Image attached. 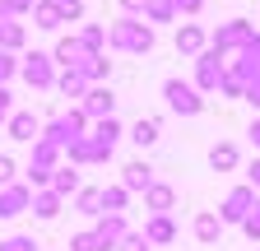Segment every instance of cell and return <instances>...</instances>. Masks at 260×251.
Segmentation results:
<instances>
[{
    "instance_id": "5b68a950",
    "label": "cell",
    "mask_w": 260,
    "mask_h": 251,
    "mask_svg": "<svg viewBox=\"0 0 260 251\" xmlns=\"http://www.w3.org/2000/svg\"><path fill=\"white\" fill-rule=\"evenodd\" d=\"M251 209H255V191L251 186H237V191H228V200L218 209V224H246Z\"/></svg>"
},
{
    "instance_id": "3957f363",
    "label": "cell",
    "mask_w": 260,
    "mask_h": 251,
    "mask_svg": "<svg viewBox=\"0 0 260 251\" xmlns=\"http://www.w3.org/2000/svg\"><path fill=\"white\" fill-rule=\"evenodd\" d=\"M162 98H168V107L181 112V116H200V112H205V98H200L186 79H168V84H162Z\"/></svg>"
},
{
    "instance_id": "44dd1931",
    "label": "cell",
    "mask_w": 260,
    "mask_h": 251,
    "mask_svg": "<svg viewBox=\"0 0 260 251\" xmlns=\"http://www.w3.org/2000/svg\"><path fill=\"white\" fill-rule=\"evenodd\" d=\"M98 200H103V214H125L130 191H125V186H107V191H98Z\"/></svg>"
},
{
    "instance_id": "ba28073f",
    "label": "cell",
    "mask_w": 260,
    "mask_h": 251,
    "mask_svg": "<svg viewBox=\"0 0 260 251\" xmlns=\"http://www.w3.org/2000/svg\"><path fill=\"white\" fill-rule=\"evenodd\" d=\"M130 228H125V214H103L98 218V228H93V237H98V246L103 251H116V242L125 237Z\"/></svg>"
},
{
    "instance_id": "6da1fadb",
    "label": "cell",
    "mask_w": 260,
    "mask_h": 251,
    "mask_svg": "<svg viewBox=\"0 0 260 251\" xmlns=\"http://www.w3.org/2000/svg\"><path fill=\"white\" fill-rule=\"evenodd\" d=\"M107 47L144 56V51L153 47V28H149V23H140V19H116V23L107 28Z\"/></svg>"
},
{
    "instance_id": "d6986e66",
    "label": "cell",
    "mask_w": 260,
    "mask_h": 251,
    "mask_svg": "<svg viewBox=\"0 0 260 251\" xmlns=\"http://www.w3.org/2000/svg\"><path fill=\"white\" fill-rule=\"evenodd\" d=\"M209 168H214V172H233V168H237V144H228V140L214 144V149H209Z\"/></svg>"
},
{
    "instance_id": "7c38bea8",
    "label": "cell",
    "mask_w": 260,
    "mask_h": 251,
    "mask_svg": "<svg viewBox=\"0 0 260 251\" xmlns=\"http://www.w3.org/2000/svg\"><path fill=\"white\" fill-rule=\"evenodd\" d=\"M140 237H144L149 246H162V242H172V237H177V224H172L168 214H153L149 224H144V233H140Z\"/></svg>"
},
{
    "instance_id": "f35d334b",
    "label": "cell",
    "mask_w": 260,
    "mask_h": 251,
    "mask_svg": "<svg viewBox=\"0 0 260 251\" xmlns=\"http://www.w3.org/2000/svg\"><path fill=\"white\" fill-rule=\"evenodd\" d=\"M10 75H14V56H10V51H0V88H5Z\"/></svg>"
},
{
    "instance_id": "277c9868",
    "label": "cell",
    "mask_w": 260,
    "mask_h": 251,
    "mask_svg": "<svg viewBox=\"0 0 260 251\" xmlns=\"http://www.w3.org/2000/svg\"><path fill=\"white\" fill-rule=\"evenodd\" d=\"M223 75H228V70H223V56L209 47V51L195 56V84H190V88H195V93H209V88L223 84Z\"/></svg>"
},
{
    "instance_id": "9c48e42d",
    "label": "cell",
    "mask_w": 260,
    "mask_h": 251,
    "mask_svg": "<svg viewBox=\"0 0 260 251\" xmlns=\"http://www.w3.org/2000/svg\"><path fill=\"white\" fill-rule=\"evenodd\" d=\"M28 205H32L28 186H5V191H0V218H19Z\"/></svg>"
},
{
    "instance_id": "83f0119b",
    "label": "cell",
    "mask_w": 260,
    "mask_h": 251,
    "mask_svg": "<svg viewBox=\"0 0 260 251\" xmlns=\"http://www.w3.org/2000/svg\"><path fill=\"white\" fill-rule=\"evenodd\" d=\"M79 214H88V218L103 214V200H98V191H79Z\"/></svg>"
},
{
    "instance_id": "4dcf8cb0",
    "label": "cell",
    "mask_w": 260,
    "mask_h": 251,
    "mask_svg": "<svg viewBox=\"0 0 260 251\" xmlns=\"http://www.w3.org/2000/svg\"><path fill=\"white\" fill-rule=\"evenodd\" d=\"M42 242H32V237H10V242H0V251H38Z\"/></svg>"
},
{
    "instance_id": "4316f807",
    "label": "cell",
    "mask_w": 260,
    "mask_h": 251,
    "mask_svg": "<svg viewBox=\"0 0 260 251\" xmlns=\"http://www.w3.org/2000/svg\"><path fill=\"white\" fill-rule=\"evenodd\" d=\"M79 75H84V79L93 84V79H103V75H112V60H107V56H88L84 66H79Z\"/></svg>"
},
{
    "instance_id": "9a60e30c",
    "label": "cell",
    "mask_w": 260,
    "mask_h": 251,
    "mask_svg": "<svg viewBox=\"0 0 260 251\" xmlns=\"http://www.w3.org/2000/svg\"><path fill=\"white\" fill-rule=\"evenodd\" d=\"M51 60H60V66H65V70H79V66H84V60H88V56H84V47H79V38H60V42H56V56H51Z\"/></svg>"
},
{
    "instance_id": "60d3db41",
    "label": "cell",
    "mask_w": 260,
    "mask_h": 251,
    "mask_svg": "<svg viewBox=\"0 0 260 251\" xmlns=\"http://www.w3.org/2000/svg\"><path fill=\"white\" fill-rule=\"evenodd\" d=\"M242 98H246L251 107H260V79H255V84H246V93H242Z\"/></svg>"
},
{
    "instance_id": "d590c367",
    "label": "cell",
    "mask_w": 260,
    "mask_h": 251,
    "mask_svg": "<svg viewBox=\"0 0 260 251\" xmlns=\"http://www.w3.org/2000/svg\"><path fill=\"white\" fill-rule=\"evenodd\" d=\"M60 5V19H79L84 14V0H56Z\"/></svg>"
},
{
    "instance_id": "ab89813d",
    "label": "cell",
    "mask_w": 260,
    "mask_h": 251,
    "mask_svg": "<svg viewBox=\"0 0 260 251\" xmlns=\"http://www.w3.org/2000/svg\"><path fill=\"white\" fill-rule=\"evenodd\" d=\"M149 5H153V0H121V10H125V19H130V14H140V10H149Z\"/></svg>"
},
{
    "instance_id": "e575fe53",
    "label": "cell",
    "mask_w": 260,
    "mask_h": 251,
    "mask_svg": "<svg viewBox=\"0 0 260 251\" xmlns=\"http://www.w3.org/2000/svg\"><path fill=\"white\" fill-rule=\"evenodd\" d=\"M144 14H149L153 23H168V19H172V10H168V0H153V5H149Z\"/></svg>"
},
{
    "instance_id": "4fadbf2b",
    "label": "cell",
    "mask_w": 260,
    "mask_h": 251,
    "mask_svg": "<svg viewBox=\"0 0 260 251\" xmlns=\"http://www.w3.org/2000/svg\"><path fill=\"white\" fill-rule=\"evenodd\" d=\"M177 51L181 56H200L205 51V28L200 23H181L177 28Z\"/></svg>"
},
{
    "instance_id": "74e56055",
    "label": "cell",
    "mask_w": 260,
    "mask_h": 251,
    "mask_svg": "<svg viewBox=\"0 0 260 251\" xmlns=\"http://www.w3.org/2000/svg\"><path fill=\"white\" fill-rule=\"evenodd\" d=\"M218 88L228 93V98H242V93H246V88H242V79H233V75H223V84H218Z\"/></svg>"
},
{
    "instance_id": "603a6c76",
    "label": "cell",
    "mask_w": 260,
    "mask_h": 251,
    "mask_svg": "<svg viewBox=\"0 0 260 251\" xmlns=\"http://www.w3.org/2000/svg\"><path fill=\"white\" fill-rule=\"evenodd\" d=\"M28 209L38 214V218H56V214H60V196H56V191H38Z\"/></svg>"
},
{
    "instance_id": "8d00e7d4",
    "label": "cell",
    "mask_w": 260,
    "mask_h": 251,
    "mask_svg": "<svg viewBox=\"0 0 260 251\" xmlns=\"http://www.w3.org/2000/svg\"><path fill=\"white\" fill-rule=\"evenodd\" d=\"M10 181H14V159L0 153V186H10Z\"/></svg>"
},
{
    "instance_id": "d6a6232c",
    "label": "cell",
    "mask_w": 260,
    "mask_h": 251,
    "mask_svg": "<svg viewBox=\"0 0 260 251\" xmlns=\"http://www.w3.org/2000/svg\"><path fill=\"white\" fill-rule=\"evenodd\" d=\"M200 5H205V0H168L172 14H200Z\"/></svg>"
},
{
    "instance_id": "ee69618b",
    "label": "cell",
    "mask_w": 260,
    "mask_h": 251,
    "mask_svg": "<svg viewBox=\"0 0 260 251\" xmlns=\"http://www.w3.org/2000/svg\"><path fill=\"white\" fill-rule=\"evenodd\" d=\"M251 144L260 149V121H251Z\"/></svg>"
},
{
    "instance_id": "7bdbcfd3",
    "label": "cell",
    "mask_w": 260,
    "mask_h": 251,
    "mask_svg": "<svg viewBox=\"0 0 260 251\" xmlns=\"http://www.w3.org/2000/svg\"><path fill=\"white\" fill-rule=\"evenodd\" d=\"M0 121H10V88H0Z\"/></svg>"
},
{
    "instance_id": "484cf974",
    "label": "cell",
    "mask_w": 260,
    "mask_h": 251,
    "mask_svg": "<svg viewBox=\"0 0 260 251\" xmlns=\"http://www.w3.org/2000/svg\"><path fill=\"white\" fill-rule=\"evenodd\" d=\"M51 191H56V196L79 191V172H75V168H56V172H51Z\"/></svg>"
},
{
    "instance_id": "d4e9b609",
    "label": "cell",
    "mask_w": 260,
    "mask_h": 251,
    "mask_svg": "<svg viewBox=\"0 0 260 251\" xmlns=\"http://www.w3.org/2000/svg\"><path fill=\"white\" fill-rule=\"evenodd\" d=\"M218 233H223V224H218V214H195V237L200 242H218Z\"/></svg>"
},
{
    "instance_id": "ac0fdd59",
    "label": "cell",
    "mask_w": 260,
    "mask_h": 251,
    "mask_svg": "<svg viewBox=\"0 0 260 251\" xmlns=\"http://www.w3.org/2000/svg\"><path fill=\"white\" fill-rule=\"evenodd\" d=\"M65 149H70V163H107V153L98 149L88 135H84V140H75V144H65Z\"/></svg>"
},
{
    "instance_id": "2e32d148",
    "label": "cell",
    "mask_w": 260,
    "mask_h": 251,
    "mask_svg": "<svg viewBox=\"0 0 260 251\" xmlns=\"http://www.w3.org/2000/svg\"><path fill=\"white\" fill-rule=\"evenodd\" d=\"M158 135H162V121H158V116H144V121H135V125H130V140H135L140 149L158 144Z\"/></svg>"
},
{
    "instance_id": "f1b7e54d",
    "label": "cell",
    "mask_w": 260,
    "mask_h": 251,
    "mask_svg": "<svg viewBox=\"0 0 260 251\" xmlns=\"http://www.w3.org/2000/svg\"><path fill=\"white\" fill-rule=\"evenodd\" d=\"M19 42H23V28H19V23H0V47L10 51V47H19Z\"/></svg>"
},
{
    "instance_id": "836d02e7",
    "label": "cell",
    "mask_w": 260,
    "mask_h": 251,
    "mask_svg": "<svg viewBox=\"0 0 260 251\" xmlns=\"http://www.w3.org/2000/svg\"><path fill=\"white\" fill-rule=\"evenodd\" d=\"M70 251H103V246H98L93 233H79V237H70Z\"/></svg>"
},
{
    "instance_id": "cb8c5ba5",
    "label": "cell",
    "mask_w": 260,
    "mask_h": 251,
    "mask_svg": "<svg viewBox=\"0 0 260 251\" xmlns=\"http://www.w3.org/2000/svg\"><path fill=\"white\" fill-rule=\"evenodd\" d=\"M56 88L65 93V98H84V93H88V79H84L79 70H65V75L56 79Z\"/></svg>"
},
{
    "instance_id": "1f68e13d",
    "label": "cell",
    "mask_w": 260,
    "mask_h": 251,
    "mask_svg": "<svg viewBox=\"0 0 260 251\" xmlns=\"http://www.w3.org/2000/svg\"><path fill=\"white\" fill-rule=\"evenodd\" d=\"M242 228H246V237H251V242H260V200H255V209L246 214V224H242Z\"/></svg>"
},
{
    "instance_id": "e0dca14e",
    "label": "cell",
    "mask_w": 260,
    "mask_h": 251,
    "mask_svg": "<svg viewBox=\"0 0 260 251\" xmlns=\"http://www.w3.org/2000/svg\"><path fill=\"white\" fill-rule=\"evenodd\" d=\"M38 131H42V121L32 116V112H14L10 116V135L14 140H38Z\"/></svg>"
},
{
    "instance_id": "5bb4252c",
    "label": "cell",
    "mask_w": 260,
    "mask_h": 251,
    "mask_svg": "<svg viewBox=\"0 0 260 251\" xmlns=\"http://www.w3.org/2000/svg\"><path fill=\"white\" fill-rule=\"evenodd\" d=\"M88 140H93V144H98V149H103L107 159H112V149H116V140H121V121H116V116H112V121H98Z\"/></svg>"
},
{
    "instance_id": "52a82bcc",
    "label": "cell",
    "mask_w": 260,
    "mask_h": 251,
    "mask_svg": "<svg viewBox=\"0 0 260 251\" xmlns=\"http://www.w3.org/2000/svg\"><path fill=\"white\" fill-rule=\"evenodd\" d=\"M79 112H84L88 121H112V112H116V93H112V88H88L84 103H79Z\"/></svg>"
},
{
    "instance_id": "8fae6325",
    "label": "cell",
    "mask_w": 260,
    "mask_h": 251,
    "mask_svg": "<svg viewBox=\"0 0 260 251\" xmlns=\"http://www.w3.org/2000/svg\"><path fill=\"white\" fill-rule=\"evenodd\" d=\"M233 79H242V88L260 79V38H255V42H251V47L242 51V60H237V70H233Z\"/></svg>"
},
{
    "instance_id": "f546056e",
    "label": "cell",
    "mask_w": 260,
    "mask_h": 251,
    "mask_svg": "<svg viewBox=\"0 0 260 251\" xmlns=\"http://www.w3.org/2000/svg\"><path fill=\"white\" fill-rule=\"evenodd\" d=\"M116 251H149V242H144L140 233H125V237L116 242Z\"/></svg>"
},
{
    "instance_id": "8992f818",
    "label": "cell",
    "mask_w": 260,
    "mask_h": 251,
    "mask_svg": "<svg viewBox=\"0 0 260 251\" xmlns=\"http://www.w3.org/2000/svg\"><path fill=\"white\" fill-rule=\"evenodd\" d=\"M23 79L32 84V88H51L56 84V70H51V56L47 51H32V56H23Z\"/></svg>"
},
{
    "instance_id": "b9f144b4",
    "label": "cell",
    "mask_w": 260,
    "mask_h": 251,
    "mask_svg": "<svg viewBox=\"0 0 260 251\" xmlns=\"http://www.w3.org/2000/svg\"><path fill=\"white\" fill-rule=\"evenodd\" d=\"M246 177H251V181H246V186H251V191H260V159L251 163V172H246Z\"/></svg>"
},
{
    "instance_id": "7a4b0ae2",
    "label": "cell",
    "mask_w": 260,
    "mask_h": 251,
    "mask_svg": "<svg viewBox=\"0 0 260 251\" xmlns=\"http://www.w3.org/2000/svg\"><path fill=\"white\" fill-rule=\"evenodd\" d=\"M255 38H260V33H255V23L233 19V23H223L218 33H214V51H218V56H223V51H246Z\"/></svg>"
},
{
    "instance_id": "30bf717a",
    "label": "cell",
    "mask_w": 260,
    "mask_h": 251,
    "mask_svg": "<svg viewBox=\"0 0 260 251\" xmlns=\"http://www.w3.org/2000/svg\"><path fill=\"white\" fill-rule=\"evenodd\" d=\"M121 186H125V191H149V186H153V168H149L144 159L125 163V168H121Z\"/></svg>"
},
{
    "instance_id": "ffe728a7",
    "label": "cell",
    "mask_w": 260,
    "mask_h": 251,
    "mask_svg": "<svg viewBox=\"0 0 260 251\" xmlns=\"http://www.w3.org/2000/svg\"><path fill=\"white\" fill-rule=\"evenodd\" d=\"M172 200H177V196H172V186H162V181H153L149 191H144V205H149L153 214H168V209H172Z\"/></svg>"
},
{
    "instance_id": "7402d4cb",
    "label": "cell",
    "mask_w": 260,
    "mask_h": 251,
    "mask_svg": "<svg viewBox=\"0 0 260 251\" xmlns=\"http://www.w3.org/2000/svg\"><path fill=\"white\" fill-rule=\"evenodd\" d=\"M32 19H38V28H47V33H56V28L65 23V19H60V5H56V0H42V5L32 10Z\"/></svg>"
}]
</instances>
